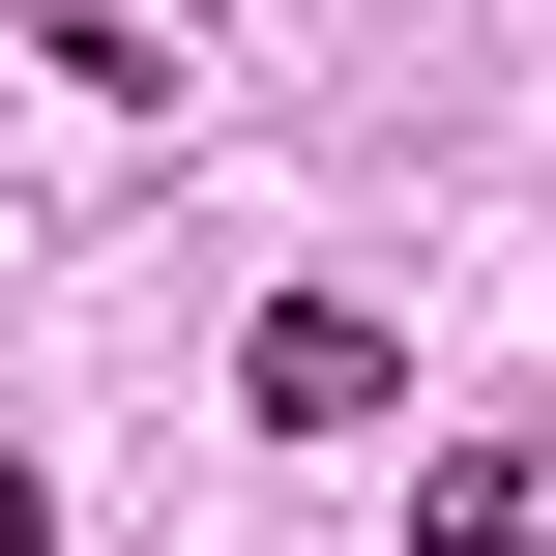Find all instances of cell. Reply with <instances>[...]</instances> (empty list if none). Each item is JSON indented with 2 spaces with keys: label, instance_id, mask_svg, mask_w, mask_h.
<instances>
[{
  "label": "cell",
  "instance_id": "obj_1",
  "mask_svg": "<svg viewBox=\"0 0 556 556\" xmlns=\"http://www.w3.org/2000/svg\"><path fill=\"white\" fill-rule=\"evenodd\" d=\"M381 381H410V352H381V293H264V352H235V410H264V440H352Z\"/></svg>",
  "mask_w": 556,
  "mask_h": 556
},
{
  "label": "cell",
  "instance_id": "obj_2",
  "mask_svg": "<svg viewBox=\"0 0 556 556\" xmlns=\"http://www.w3.org/2000/svg\"><path fill=\"white\" fill-rule=\"evenodd\" d=\"M556 528V440H440V498H410V556H528Z\"/></svg>",
  "mask_w": 556,
  "mask_h": 556
}]
</instances>
